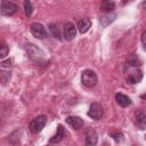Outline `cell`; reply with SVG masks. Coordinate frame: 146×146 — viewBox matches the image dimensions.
Listing matches in <instances>:
<instances>
[{
    "instance_id": "1",
    "label": "cell",
    "mask_w": 146,
    "mask_h": 146,
    "mask_svg": "<svg viewBox=\"0 0 146 146\" xmlns=\"http://www.w3.org/2000/svg\"><path fill=\"white\" fill-rule=\"evenodd\" d=\"M97 74L92 70H84L81 74V82L87 88H92L97 83Z\"/></svg>"
},
{
    "instance_id": "2",
    "label": "cell",
    "mask_w": 146,
    "mask_h": 146,
    "mask_svg": "<svg viewBox=\"0 0 146 146\" xmlns=\"http://www.w3.org/2000/svg\"><path fill=\"white\" fill-rule=\"evenodd\" d=\"M46 123H47V117H46L44 115H38L36 117H34V119L30 122V125H29L30 131H31L32 133H38V132H40V131L44 128Z\"/></svg>"
},
{
    "instance_id": "3",
    "label": "cell",
    "mask_w": 146,
    "mask_h": 146,
    "mask_svg": "<svg viewBox=\"0 0 146 146\" xmlns=\"http://www.w3.org/2000/svg\"><path fill=\"white\" fill-rule=\"evenodd\" d=\"M25 49H26V51H27L30 58L33 59V60H35V62H39V60L43 57L42 50L39 49L38 47H35L33 43H27L26 47H25Z\"/></svg>"
},
{
    "instance_id": "4",
    "label": "cell",
    "mask_w": 146,
    "mask_h": 146,
    "mask_svg": "<svg viewBox=\"0 0 146 146\" xmlns=\"http://www.w3.org/2000/svg\"><path fill=\"white\" fill-rule=\"evenodd\" d=\"M0 11L5 16H11L17 11V6L11 1L2 0L1 1V7H0Z\"/></svg>"
},
{
    "instance_id": "5",
    "label": "cell",
    "mask_w": 146,
    "mask_h": 146,
    "mask_svg": "<svg viewBox=\"0 0 146 146\" xmlns=\"http://www.w3.org/2000/svg\"><path fill=\"white\" fill-rule=\"evenodd\" d=\"M63 35H64V39L67 40V41H72L75 35H76V27L73 23H66L64 24V27H63Z\"/></svg>"
},
{
    "instance_id": "6",
    "label": "cell",
    "mask_w": 146,
    "mask_h": 146,
    "mask_svg": "<svg viewBox=\"0 0 146 146\" xmlns=\"http://www.w3.org/2000/svg\"><path fill=\"white\" fill-rule=\"evenodd\" d=\"M30 30H31V33L38 39H43L47 36V31L44 26L40 23H32L30 26Z\"/></svg>"
},
{
    "instance_id": "7",
    "label": "cell",
    "mask_w": 146,
    "mask_h": 146,
    "mask_svg": "<svg viewBox=\"0 0 146 146\" xmlns=\"http://www.w3.org/2000/svg\"><path fill=\"white\" fill-rule=\"evenodd\" d=\"M104 114V111H103V107L98 104V103H92L89 107V111H88V115L94 119V120H99L102 119Z\"/></svg>"
},
{
    "instance_id": "8",
    "label": "cell",
    "mask_w": 146,
    "mask_h": 146,
    "mask_svg": "<svg viewBox=\"0 0 146 146\" xmlns=\"http://www.w3.org/2000/svg\"><path fill=\"white\" fill-rule=\"evenodd\" d=\"M86 140H84V146H96L98 141V136L94 129H88L86 131Z\"/></svg>"
},
{
    "instance_id": "9",
    "label": "cell",
    "mask_w": 146,
    "mask_h": 146,
    "mask_svg": "<svg viewBox=\"0 0 146 146\" xmlns=\"http://www.w3.org/2000/svg\"><path fill=\"white\" fill-rule=\"evenodd\" d=\"M66 135H67V132H66L65 128H64L62 124H58V127H57V132H56L55 136H52V137L49 139V143H50V144H58V143H60V141L65 138Z\"/></svg>"
},
{
    "instance_id": "10",
    "label": "cell",
    "mask_w": 146,
    "mask_h": 146,
    "mask_svg": "<svg viewBox=\"0 0 146 146\" xmlns=\"http://www.w3.org/2000/svg\"><path fill=\"white\" fill-rule=\"evenodd\" d=\"M141 79H143V72H141V70L136 68V70H133V71H131L129 73V75L127 78V81L129 83H131V84H136V83H139L141 81Z\"/></svg>"
},
{
    "instance_id": "11",
    "label": "cell",
    "mask_w": 146,
    "mask_h": 146,
    "mask_svg": "<svg viewBox=\"0 0 146 146\" xmlns=\"http://www.w3.org/2000/svg\"><path fill=\"white\" fill-rule=\"evenodd\" d=\"M66 123L67 124H70L71 127H73L75 130H79L80 128H82L83 127V120L81 119V117H79V116H67L66 117Z\"/></svg>"
},
{
    "instance_id": "12",
    "label": "cell",
    "mask_w": 146,
    "mask_h": 146,
    "mask_svg": "<svg viewBox=\"0 0 146 146\" xmlns=\"http://www.w3.org/2000/svg\"><path fill=\"white\" fill-rule=\"evenodd\" d=\"M136 122L139 129L141 130L146 129V114L140 110L136 111Z\"/></svg>"
},
{
    "instance_id": "13",
    "label": "cell",
    "mask_w": 146,
    "mask_h": 146,
    "mask_svg": "<svg viewBox=\"0 0 146 146\" xmlns=\"http://www.w3.org/2000/svg\"><path fill=\"white\" fill-rule=\"evenodd\" d=\"M76 27H78V30H79L80 33H86L91 27V21L89 18H81L78 22Z\"/></svg>"
},
{
    "instance_id": "14",
    "label": "cell",
    "mask_w": 146,
    "mask_h": 146,
    "mask_svg": "<svg viewBox=\"0 0 146 146\" xmlns=\"http://www.w3.org/2000/svg\"><path fill=\"white\" fill-rule=\"evenodd\" d=\"M115 100L122 107H128V106L131 105V99L128 96L123 95V94H116L115 95Z\"/></svg>"
},
{
    "instance_id": "15",
    "label": "cell",
    "mask_w": 146,
    "mask_h": 146,
    "mask_svg": "<svg viewBox=\"0 0 146 146\" xmlns=\"http://www.w3.org/2000/svg\"><path fill=\"white\" fill-rule=\"evenodd\" d=\"M100 9L107 14H110L111 11H113L115 9V2L114 1H110V0H104L100 3Z\"/></svg>"
},
{
    "instance_id": "16",
    "label": "cell",
    "mask_w": 146,
    "mask_h": 146,
    "mask_svg": "<svg viewBox=\"0 0 146 146\" xmlns=\"http://www.w3.org/2000/svg\"><path fill=\"white\" fill-rule=\"evenodd\" d=\"M115 14H106V15H103V16H100L99 17V22H100V24L105 27V26H107L108 24H111L114 19H115Z\"/></svg>"
},
{
    "instance_id": "17",
    "label": "cell",
    "mask_w": 146,
    "mask_h": 146,
    "mask_svg": "<svg viewBox=\"0 0 146 146\" xmlns=\"http://www.w3.org/2000/svg\"><path fill=\"white\" fill-rule=\"evenodd\" d=\"M49 30H50V33L54 38L56 39H59L60 40V36H62V33H60V29L58 26V24H55V23H51L49 25Z\"/></svg>"
},
{
    "instance_id": "18",
    "label": "cell",
    "mask_w": 146,
    "mask_h": 146,
    "mask_svg": "<svg viewBox=\"0 0 146 146\" xmlns=\"http://www.w3.org/2000/svg\"><path fill=\"white\" fill-rule=\"evenodd\" d=\"M24 9H25V15L27 17H30L32 15V13H33V7H32V3L29 0L24 1Z\"/></svg>"
},
{
    "instance_id": "19",
    "label": "cell",
    "mask_w": 146,
    "mask_h": 146,
    "mask_svg": "<svg viewBox=\"0 0 146 146\" xmlns=\"http://www.w3.org/2000/svg\"><path fill=\"white\" fill-rule=\"evenodd\" d=\"M8 51H9L8 47H7L5 43H2L1 47H0V58H5V57L8 55Z\"/></svg>"
},
{
    "instance_id": "20",
    "label": "cell",
    "mask_w": 146,
    "mask_h": 146,
    "mask_svg": "<svg viewBox=\"0 0 146 146\" xmlns=\"http://www.w3.org/2000/svg\"><path fill=\"white\" fill-rule=\"evenodd\" d=\"M111 137L115 140V141H121L123 139V135L119 131H115V132H111Z\"/></svg>"
},
{
    "instance_id": "21",
    "label": "cell",
    "mask_w": 146,
    "mask_h": 146,
    "mask_svg": "<svg viewBox=\"0 0 146 146\" xmlns=\"http://www.w3.org/2000/svg\"><path fill=\"white\" fill-rule=\"evenodd\" d=\"M141 42L144 46V50H146V31H144L141 34Z\"/></svg>"
},
{
    "instance_id": "22",
    "label": "cell",
    "mask_w": 146,
    "mask_h": 146,
    "mask_svg": "<svg viewBox=\"0 0 146 146\" xmlns=\"http://www.w3.org/2000/svg\"><path fill=\"white\" fill-rule=\"evenodd\" d=\"M10 63H11V60H6V62H2L1 64H2L3 67H7V66H10V65H11Z\"/></svg>"
},
{
    "instance_id": "23",
    "label": "cell",
    "mask_w": 146,
    "mask_h": 146,
    "mask_svg": "<svg viewBox=\"0 0 146 146\" xmlns=\"http://www.w3.org/2000/svg\"><path fill=\"white\" fill-rule=\"evenodd\" d=\"M141 7H143V8H144V9H145V10H146V0H145V1H143V2H141Z\"/></svg>"
},
{
    "instance_id": "24",
    "label": "cell",
    "mask_w": 146,
    "mask_h": 146,
    "mask_svg": "<svg viewBox=\"0 0 146 146\" xmlns=\"http://www.w3.org/2000/svg\"><path fill=\"white\" fill-rule=\"evenodd\" d=\"M141 98H143V99H146V94H145V95H141Z\"/></svg>"
},
{
    "instance_id": "25",
    "label": "cell",
    "mask_w": 146,
    "mask_h": 146,
    "mask_svg": "<svg viewBox=\"0 0 146 146\" xmlns=\"http://www.w3.org/2000/svg\"><path fill=\"white\" fill-rule=\"evenodd\" d=\"M103 146H108V144H107V143H104V144H103Z\"/></svg>"
},
{
    "instance_id": "26",
    "label": "cell",
    "mask_w": 146,
    "mask_h": 146,
    "mask_svg": "<svg viewBox=\"0 0 146 146\" xmlns=\"http://www.w3.org/2000/svg\"><path fill=\"white\" fill-rule=\"evenodd\" d=\"M46 146H50V145H46Z\"/></svg>"
}]
</instances>
